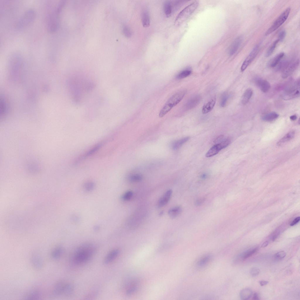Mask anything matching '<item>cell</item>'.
I'll use <instances>...</instances> for the list:
<instances>
[{
    "label": "cell",
    "instance_id": "obj_1",
    "mask_svg": "<svg viewBox=\"0 0 300 300\" xmlns=\"http://www.w3.org/2000/svg\"><path fill=\"white\" fill-rule=\"evenodd\" d=\"M67 86L71 98L75 103L83 102L86 96L95 87L94 83L82 75L74 74L67 81Z\"/></svg>",
    "mask_w": 300,
    "mask_h": 300
},
{
    "label": "cell",
    "instance_id": "obj_2",
    "mask_svg": "<svg viewBox=\"0 0 300 300\" xmlns=\"http://www.w3.org/2000/svg\"><path fill=\"white\" fill-rule=\"evenodd\" d=\"M96 250L95 246L92 244L82 245L75 251L72 260L76 265H81L88 261L92 258Z\"/></svg>",
    "mask_w": 300,
    "mask_h": 300
},
{
    "label": "cell",
    "instance_id": "obj_3",
    "mask_svg": "<svg viewBox=\"0 0 300 300\" xmlns=\"http://www.w3.org/2000/svg\"><path fill=\"white\" fill-rule=\"evenodd\" d=\"M186 91L183 90L173 95L167 101L161 110L159 117L161 118L168 112L178 104L185 96Z\"/></svg>",
    "mask_w": 300,
    "mask_h": 300
},
{
    "label": "cell",
    "instance_id": "obj_4",
    "mask_svg": "<svg viewBox=\"0 0 300 300\" xmlns=\"http://www.w3.org/2000/svg\"><path fill=\"white\" fill-rule=\"evenodd\" d=\"M50 7L47 14L46 18V26L48 30L50 33L56 31L58 28L59 20L60 13L57 10L55 6Z\"/></svg>",
    "mask_w": 300,
    "mask_h": 300
},
{
    "label": "cell",
    "instance_id": "obj_5",
    "mask_svg": "<svg viewBox=\"0 0 300 300\" xmlns=\"http://www.w3.org/2000/svg\"><path fill=\"white\" fill-rule=\"evenodd\" d=\"M36 16L35 11L32 8L26 11L19 19L16 25V28L21 30L30 25L34 21Z\"/></svg>",
    "mask_w": 300,
    "mask_h": 300
},
{
    "label": "cell",
    "instance_id": "obj_6",
    "mask_svg": "<svg viewBox=\"0 0 300 300\" xmlns=\"http://www.w3.org/2000/svg\"><path fill=\"white\" fill-rule=\"evenodd\" d=\"M198 3L195 1L184 8L177 16L175 22L176 25H179L185 21L197 7Z\"/></svg>",
    "mask_w": 300,
    "mask_h": 300
},
{
    "label": "cell",
    "instance_id": "obj_7",
    "mask_svg": "<svg viewBox=\"0 0 300 300\" xmlns=\"http://www.w3.org/2000/svg\"><path fill=\"white\" fill-rule=\"evenodd\" d=\"M299 96L300 81L298 80L284 91L282 98L284 100H289L297 98Z\"/></svg>",
    "mask_w": 300,
    "mask_h": 300
},
{
    "label": "cell",
    "instance_id": "obj_8",
    "mask_svg": "<svg viewBox=\"0 0 300 300\" xmlns=\"http://www.w3.org/2000/svg\"><path fill=\"white\" fill-rule=\"evenodd\" d=\"M290 11L291 8L290 7H288L285 9L267 30L265 35H267L270 34L280 27L288 18Z\"/></svg>",
    "mask_w": 300,
    "mask_h": 300
},
{
    "label": "cell",
    "instance_id": "obj_9",
    "mask_svg": "<svg viewBox=\"0 0 300 300\" xmlns=\"http://www.w3.org/2000/svg\"><path fill=\"white\" fill-rule=\"evenodd\" d=\"M299 63V60L298 59L288 60L286 66L282 70V78L283 79L287 78L292 74L298 67Z\"/></svg>",
    "mask_w": 300,
    "mask_h": 300
},
{
    "label": "cell",
    "instance_id": "obj_10",
    "mask_svg": "<svg viewBox=\"0 0 300 300\" xmlns=\"http://www.w3.org/2000/svg\"><path fill=\"white\" fill-rule=\"evenodd\" d=\"M230 144V141L226 139L221 142L213 146L205 155L207 157H211L217 154L221 149L226 147Z\"/></svg>",
    "mask_w": 300,
    "mask_h": 300
},
{
    "label": "cell",
    "instance_id": "obj_11",
    "mask_svg": "<svg viewBox=\"0 0 300 300\" xmlns=\"http://www.w3.org/2000/svg\"><path fill=\"white\" fill-rule=\"evenodd\" d=\"M259 46L256 45L243 62L241 67V72L244 71L255 59L259 51Z\"/></svg>",
    "mask_w": 300,
    "mask_h": 300
},
{
    "label": "cell",
    "instance_id": "obj_12",
    "mask_svg": "<svg viewBox=\"0 0 300 300\" xmlns=\"http://www.w3.org/2000/svg\"><path fill=\"white\" fill-rule=\"evenodd\" d=\"M201 99V97L200 95H196L191 97L186 102L184 108L186 110L194 108L199 103Z\"/></svg>",
    "mask_w": 300,
    "mask_h": 300
},
{
    "label": "cell",
    "instance_id": "obj_13",
    "mask_svg": "<svg viewBox=\"0 0 300 300\" xmlns=\"http://www.w3.org/2000/svg\"><path fill=\"white\" fill-rule=\"evenodd\" d=\"M30 260L32 265L36 269H40L42 267V260L38 253L36 252L33 253L31 256Z\"/></svg>",
    "mask_w": 300,
    "mask_h": 300
},
{
    "label": "cell",
    "instance_id": "obj_14",
    "mask_svg": "<svg viewBox=\"0 0 300 300\" xmlns=\"http://www.w3.org/2000/svg\"><path fill=\"white\" fill-rule=\"evenodd\" d=\"M255 84L261 91L264 93L268 92L271 87L270 83L266 80L258 79L255 81Z\"/></svg>",
    "mask_w": 300,
    "mask_h": 300
},
{
    "label": "cell",
    "instance_id": "obj_15",
    "mask_svg": "<svg viewBox=\"0 0 300 300\" xmlns=\"http://www.w3.org/2000/svg\"><path fill=\"white\" fill-rule=\"evenodd\" d=\"M242 41L243 38L241 36L237 37L234 40L229 48V53L230 55H233L236 52L241 45Z\"/></svg>",
    "mask_w": 300,
    "mask_h": 300
},
{
    "label": "cell",
    "instance_id": "obj_16",
    "mask_svg": "<svg viewBox=\"0 0 300 300\" xmlns=\"http://www.w3.org/2000/svg\"><path fill=\"white\" fill-rule=\"evenodd\" d=\"M65 283L63 281H59L54 285L52 292V294L54 296H57L63 294L64 286Z\"/></svg>",
    "mask_w": 300,
    "mask_h": 300
},
{
    "label": "cell",
    "instance_id": "obj_17",
    "mask_svg": "<svg viewBox=\"0 0 300 300\" xmlns=\"http://www.w3.org/2000/svg\"><path fill=\"white\" fill-rule=\"evenodd\" d=\"M120 253L119 249H115L110 252L105 256L103 261L105 264H108L113 261L117 257Z\"/></svg>",
    "mask_w": 300,
    "mask_h": 300
},
{
    "label": "cell",
    "instance_id": "obj_18",
    "mask_svg": "<svg viewBox=\"0 0 300 300\" xmlns=\"http://www.w3.org/2000/svg\"><path fill=\"white\" fill-rule=\"evenodd\" d=\"M172 194V190L171 189L168 190L159 199L158 205L159 207H163L169 202Z\"/></svg>",
    "mask_w": 300,
    "mask_h": 300
},
{
    "label": "cell",
    "instance_id": "obj_19",
    "mask_svg": "<svg viewBox=\"0 0 300 300\" xmlns=\"http://www.w3.org/2000/svg\"><path fill=\"white\" fill-rule=\"evenodd\" d=\"M216 102V98L214 97L204 104L202 109V113L206 114L210 112L214 108Z\"/></svg>",
    "mask_w": 300,
    "mask_h": 300
},
{
    "label": "cell",
    "instance_id": "obj_20",
    "mask_svg": "<svg viewBox=\"0 0 300 300\" xmlns=\"http://www.w3.org/2000/svg\"><path fill=\"white\" fill-rule=\"evenodd\" d=\"M284 55V53L283 52H281L276 55L269 61L268 63V66L271 68L276 67L281 61Z\"/></svg>",
    "mask_w": 300,
    "mask_h": 300
},
{
    "label": "cell",
    "instance_id": "obj_21",
    "mask_svg": "<svg viewBox=\"0 0 300 300\" xmlns=\"http://www.w3.org/2000/svg\"><path fill=\"white\" fill-rule=\"evenodd\" d=\"M141 20L143 26L144 27H149L150 24V17L149 13L146 9L144 10L141 15Z\"/></svg>",
    "mask_w": 300,
    "mask_h": 300
},
{
    "label": "cell",
    "instance_id": "obj_22",
    "mask_svg": "<svg viewBox=\"0 0 300 300\" xmlns=\"http://www.w3.org/2000/svg\"><path fill=\"white\" fill-rule=\"evenodd\" d=\"M295 135L294 131H290L287 133L277 143V146H280L283 145L292 139Z\"/></svg>",
    "mask_w": 300,
    "mask_h": 300
},
{
    "label": "cell",
    "instance_id": "obj_23",
    "mask_svg": "<svg viewBox=\"0 0 300 300\" xmlns=\"http://www.w3.org/2000/svg\"><path fill=\"white\" fill-rule=\"evenodd\" d=\"M253 94V91L250 88H248L244 92L241 99L242 103L245 105L249 101Z\"/></svg>",
    "mask_w": 300,
    "mask_h": 300
},
{
    "label": "cell",
    "instance_id": "obj_24",
    "mask_svg": "<svg viewBox=\"0 0 300 300\" xmlns=\"http://www.w3.org/2000/svg\"><path fill=\"white\" fill-rule=\"evenodd\" d=\"M212 258L210 254H207L201 257L197 261V265L199 267L204 266L209 262Z\"/></svg>",
    "mask_w": 300,
    "mask_h": 300
},
{
    "label": "cell",
    "instance_id": "obj_25",
    "mask_svg": "<svg viewBox=\"0 0 300 300\" xmlns=\"http://www.w3.org/2000/svg\"><path fill=\"white\" fill-rule=\"evenodd\" d=\"M279 116L277 113L272 112L264 115L262 117V120L266 122H271L276 119Z\"/></svg>",
    "mask_w": 300,
    "mask_h": 300
},
{
    "label": "cell",
    "instance_id": "obj_26",
    "mask_svg": "<svg viewBox=\"0 0 300 300\" xmlns=\"http://www.w3.org/2000/svg\"><path fill=\"white\" fill-rule=\"evenodd\" d=\"M63 253V249L60 246L54 248L52 251L51 255V258L54 260L59 259Z\"/></svg>",
    "mask_w": 300,
    "mask_h": 300
},
{
    "label": "cell",
    "instance_id": "obj_27",
    "mask_svg": "<svg viewBox=\"0 0 300 300\" xmlns=\"http://www.w3.org/2000/svg\"><path fill=\"white\" fill-rule=\"evenodd\" d=\"M182 211V207L180 206H177L169 209L168 214L171 217L173 218L178 216L181 213Z\"/></svg>",
    "mask_w": 300,
    "mask_h": 300
},
{
    "label": "cell",
    "instance_id": "obj_28",
    "mask_svg": "<svg viewBox=\"0 0 300 300\" xmlns=\"http://www.w3.org/2000/svg\"><path fill=\"white\" fill-rule=\"evenodd\" d=\"M253 294L252 290L248 288L242 290L240 292V296L241 299L246 300L249 299Z\"/></svg>",
    "mask_w": 300,
    "mask_h": 300
},
{
    "label": "cell",
    "instance_id": "obj_29",
    "mask_svg": "<svg viewBox=\"0 0 300 300\" xmlns=\"http://www.w3.org/2000/svg\"><path fill=\"white\" fill-rule=\"evenodd\" d=\"M189 139V137H187L175 141L172 144L173 149L176 150L179 149L187 142Z\"/></svg>",
    "mask_w": 300,
    "mask_h": 300
},
{
    "label": "cell",
    "instance_id": "obj_30",
    "mask_svg": "<svg viewBox=\"0 0 300 300\" xmlns=\"http://www.w3.org/2000/svg\"><path fill=\"white\" fill-rule=\"evenodd\" d=\"M74 290V287L72 284L66 283L65 284L63 294L66 296H69L72 294Z\"/></svg>",
    "mask_w": 300,
    "mask_h": 300
},
{
    "label": "cell",
    "instance_id": "obj_31",
    "mask_svg": "<svg viewBox=\"0 0 300 300\" xmlns=\"http://www.w3.org/2000/svg\"><path fill=\"white\" fill-rule=\"evenodd\" d=\"M163 11L167 17H169L172 12L173 8L171 3L169 1H166L163 4Z\"/></svg>",
    "mask_w": 300,
    "mask_h": 300
},
{
    "label": "cell",
    "instance_id": "obj_32",
    "mask_svg": "<svg viewBox=\"0 0 300 300\" xmlns=\"http://www.w3.org/2000/svg\"><path fill=\"white\" fill-rule=\"evenodd\" d=\"M41 293L39 291L33 290L29 293L26 297V299L28 300L38 299L40 298Z\"/></svg>",
    "mask_w": 300,
    "mask_h": 300
},
{
    "label": "cell",
    "instance_id": "obj_33",
    "mask_svg": "<svg viewBox=\"0 0 300 300\" xmlns=\"http://www.w3.org/2000/svg\"><path fill=\"white\" fill-rule=\"evenodd\" d=\"M257 250L258 248H257L249 250L241 255H240L237 258L238 259H240L243 260H244L254 254L257 251Z\"/></svg>",
    "mask_w": 300,
    "mask_h": 300
},
{
    "label": "cell",
    "instance_id": "obj_34",
    "mask_svg": "<svg viewBox=\"0 0 300 300\" xmlns=\"http://www.w3.org/2000/svg\"><path fill=\"white\" fill-rule=\"evenodd\" d=\"M192 72V71L189 69H185L179 72L176 75V78L178 79L185 78L190 75Z\"/></svg>",
    "mask_w": 300,
    "mask_h": 300
},
{
    "label": "cell",
    "instance_id": "obj_35",
    "mask_svg": "<svg viewBox=\"0 0 300 300\" xmlns=\"http://www.w3.org/2000/svg\"><path fill=\"white\" fill-rule=\"evenodd\" d=\"M279 42V41L278 39L276 40L273 42L269 47L266 52L265 54V56L266 57H268L272 54Z\"/></svg>",
    "mask_w": 300,
    "mask_h": 300
},
{
    "label": "cell",
    "instance_id": "obj_36",
    "mask_svg": "<svg viewBox=\"0 0 300 300\" xmlns=\"http://www.w3.org/2000/svg\"><path fill=\"white\" fill-rule=\"evenodd\" d=\"M229 97V95L227 93L225 92L221 96L220 105L221 107H225Z\"/></svg>",
    "mask_w": 300,
    "mask_h": 300
},
{
    "label": "cell",
    "instance_id": "obj_37",
    "mask_svg": "<svg viewBox=\"0 0 300 300\" xmlns=\"http://www.w3.org/2000/svg\"><path fill=\"white\" fill-rule=\"evenodd\" d=\"M101 144H100L96 145L86 152V153L84 155L82 158H85L91 155L92 154H93L99 149V148L101 147Z\"/></svg>",
    "mask_w": 300,
    "mask_h": 300
},
{
    "label": "cell",
    "instance_id": "obj_38",
    "mask_svg": "<svg viewBox=\"0 0 300 300\" xmlns=\"http://www.w3.org/2000/svg\"><path fill=\"white\" fill-rule=\"evenodd\" d=\"M142 178V176L139 174L132 175L128 178L129 181L131 182H139L141 181Z\"/></svg>",
    "mask_w": 300,
    "mask_h": 300
},
{
    "label": "cell",
    "instance_id": "obj_39",
    "mask_svg": "<svg viewBox=\"0 0 300 300\" xmlns=\"http://www.w3.org/2000/svg\"><path fill=\"white\" fill-rule=\"evenodd\" d=\"M133 195V193L132 191H128L123 195L122 197V198L123 200H128L131 199Z\"/></svg>",
    "mask_w": 300,
    "mask_h": 300
},
{
    "label": "cell",
    "instance_id": "obj_40",
    "mask_svg": "<svg viewBox=\"0 0 300 300\" xmlns=\"http://www.w3.org/2000/svg\"><path fill=\"white\" fill-rule=\"evenodd\" d=\"M122 31L124 35L127 38H130L132 35V33L131 30L126 25L123 26L122 28Z\"/></svg>",
    "mask_w": 300,
    "mask_h": 300
},
{
    "label": "cell",
    "instance_id": "obj_41",
    "mask_svg": "<svg viewBox=\"0 0 300 300\" xmlns=\"http://www.w3.org/2000/svg\"><path fill=\"white\" fill-rule=\"evenodd\" d=\"M94 185L91 182H88L85 183L84 185V187L85 190L87 191L92 190L94 188Z\"/></svg>",
    "mask_w": 300,
    "mask_h": 300
},
{
    "label": "cell",
    "instance_id": "obj_42",
    "mask_svg": "<svg viewBox=\"0 0 300 300\" xmlns=\"http://www.w3.org/2000/svg\"><path fill=\"white\" fill-rule=\"evenodd\" d=\"M286 255V253L284 251H281L276 253L275 257L277 259L281 260L284 258Z\"/></svg>",
    "mask_w": 300,
    "mask_h": 300
},
{
    "label": "cell",
    "instance_id": "obj_43",
    "mask_svg": "<svg viewBox=\"0 0 300 300\" xmlns=\"http://www.w3.org/2000/svg\"><path fill=\"white\" fill-rule=\"evenodd\" d=\"M260 272V270L259 268L255 267L252 268L250 269V273L252 276L255 277L259 274Z\"/></svg>",
    "mask_w": 300,
    "mask_h": 300
},
{
    "label": "cell",
    "instance_id": "obj_44",
    "mask_svg": "<svg viewBox=\"0 0 300 300\" xmlns=\"http://www.w3.org/2000/svg\"><path fill=\"white\" fill-rule=\"evenodd\" d=\"M286 35V32L285 30H282L279 33L278 36V40L279 42L282 41Z\"/></svg>",
    "mask_w": 300,
    "mask_h": 300
},
{
    "label": "cell",
    "instance_id": "obj_45",
    "mask_svg": "<svg viewBox=\"0 0 300 300\" xmlns=\"http://www.w3.org/2000/svg\"><path fill=\"white\" fill-rule=\"evenodd\" d=\"M224 139V137L223 136H219L215 140L214 143H219L221 142Z\"/></svg>",
    "mask_w": 300,
    "mask_h": 300
},
{
    "label": "cell",
    "instance_id": "obj_46",
    "mask_svg": "<svg viewBox=\"0 0 300 300\" xmlns=\"http://www.w3.org/2000/svg\"><path fill=\"white\" fill-rule=\"evenodd\" d=\"M300 219L299 217H298L294 219L291 223L290 225L291 226H293L299 222Z\"/></svg>",
    "mask_w": 300,
    "mask_h": 300
},
{
    "label": "cell",
    "instance_id": "obj_47",
    "mask_svg": "<svg viewBox=\"0 0 300 300\" xmlns=\"http://www.w3.org/2000/svg\"><path fill=\"white\" fill-rule=\"evenodd\" d=\"M259 283L260 285L262 286L267 284L268 283V282L267 281L263 280L260 281Z\"/></svg>",
    "mask_w": 300,
    "mask_h": 300
},
{
    "label": "cell",
    "instance_id": "obj_48",
    "mask_svg": "<svg viewBox=\"0 0 300 300\" xmlns=\"http://www.w3.org/2000/svg\"><path fill=\"white\" fill-rule=\"evenodd\" d=\"M252 299L253 300L259 299L258 294L257 293H255L253 294Z\"/></svg>",
    "mask_w": 300,
    "mask_h": 300
},
{
    "label": "cell",
    "instance_id": "obj_49",
    "mask_svg": "<svg viewBox=\"0 0 300 300\" xmlns=\"http://www.w3.org/2000/svg\"><path fill=\"white\" fill-rule=\"evenodd\" d=\"M289 118L291 120L294 121L297 119V117L296 115H294L290 116Z\"/></svg>",
    "mask_w": 300,
    "mask_h": 300
},
{
    "label": "cell",
    "instance_id": "obj_50",
    "mask_svg": "<svg viewBox=\"0 0 300 300\" xmlns=\"http://www.w3.org/2000/svg\"><path fill=\"white\" fill-rule=\"evenodd\" d=\"M268 243L267 241H265L261 245V247L262 248L266 247L268 245Z\"/></svg>",
    "mask_w": 300,
    "mask_h": 300
}]
</instances>
